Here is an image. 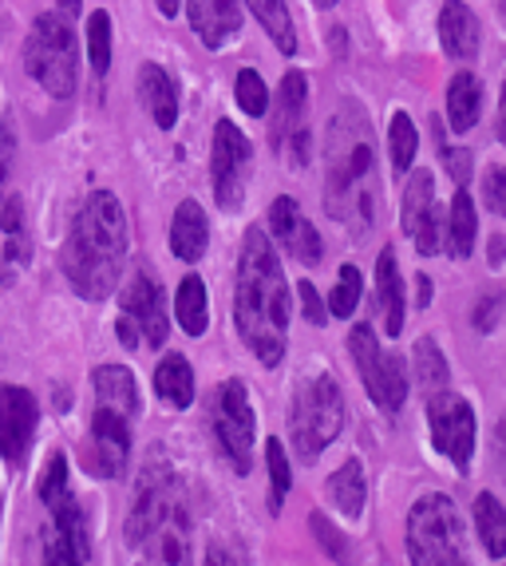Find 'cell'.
<instances>
[{"mask_svg": "<svg viewBox=\"0 0 506 566\" xmlns=\"http://www.w3.org/2000/svg\"><path fill=\"white\" fill-rule=\"evenodd\" d=\"M365 495H368L365 468H360V460H345L337 468V475L328 480V500L337 503L348 520H357L360 511H365Z\"/></svg>", "mask_w": 506, "mask_h": 566, "instance_id": "obj_29", "label": "cell"}, {"mask_svg": "<svg viewBox=\"0 0 506 566\" xmlns=\"http://www.w3.org/2000/svg\"><path fill=\"white\" fill-rule=\"evenodd\" d=\"M309 523H313V531L320 535V543H325L328 555L337 558V563H348V551H345V543H340V531L333 527V523H328L325 515H313Z\"/></svg>", "mask_w": 506, "mask_h": 566, "instance_id": "obj_41", "label": "cell"}, {"mask_svg": "<svg viewBox=\"0 0 506 566\" xmlns=\"http://www.w3.org/2000/svg\"><path fill=\"white\" fill-rule=\"evenodd\" d=\"M253 170V147L238 123L218 119L214 123V151H210V179H214V199L222 210L242 207L245 182H250Z\"/></svg>", "mask_w": 506, "mask_h": 566, "instance_id": "obj_12", "label": "cell"}, {"mask_svg": "<svg viewBox=\"0 0 506 566\" xmlns=\"http://www.w3.org/2000/svg\"><path fill=\"white\" fill-rule=\"evenodd\" d=\"M123 535L139 566H190V511L175 468L159 455L143 468Z\"/></svg>", "mask_w": 506, "mask_h": 566, "instance_id": "obj_4", "label": "cell"}, {"mask_svg": "<svg viewBox=\"0 0 506 566\" xmlns=\"http://www.w3.org/2000/svg\"><path fill=\"white\" fill-rule=\"evenodd\" d=\"M348 349H352V360H357L372 405L384 408V412H400L403 400H408V368H403V360L396 353L380 349L372 325H357L348 333Z\"/></svg>", "mask_w": 506, "mask_h": 566, "instance_id": "obj_8", "label": "cell"}, {"mask_svg": "<svg viewBox=\"0 0 506 566\" xmlns=\"http://www.w3.org/2000/svg\"><path fill=\"white\" fill-rule=\"evenodd\" d=\"M428 424H432V440L443 455H447L460 472L471 468V455H475L478 444V420H475V408L460 397V392H451V388H440L428 397Z\"/></svg>", "mask_w": 506, "mask_h": 566, "instance_id": "obj_11", "label": "cell"}, {"mask_svg": "<svg viewBox=\"0 0 506 566\" xmlns=\"http://www.w3.org/2000/svg\"><path fill=\"white\" fill-rule=\"evenodd\" d=\"M127 265V214L112 190H92L60 250V270L84 302H104Z\"/></svg>", "mask_w": 506, "mask_h": 566, "instance_id": "obj_3", "label": "cell"}, {"mask_svg": "<svg viewBox=\"0 0 506 566\" xmlns=\"http://www.w3.org/2000/svg\"><path fill=\"white\" fill-rule=\"evenodd\" d=\"M440 155H443V163H447V170L455 175V182H467V175H471V155L467 151H455V147H443L440 143Z\"/></svg>", "mask_w": 506, "mask_h": 566, "instance_id": "obj_44", "label": "cell"}, {"mask_svg": "<svg viewBox=\"0 0 506 566\" xmlns=\"http://www.w3.org/2000/svg\"><path fill=\"white\" fill-rule=\"evenodd\" d=\"M127 455H131V420L123 412L95 405L92 444H87V468H92V475L115 480V475H123V468H127Z\"/></svg>", "mask_w": 506, "mask_h": 566, "instance_id": "obj_14", "label": "cell"}, {"mask_svg": "<svg viewBox=\"0 0 506 566\" xmlns=\"http://www.w3.org/2000/svg\"><path fill=\"white\" fill-rule=\"evenodd\" d=\"M64 491H72V483H67V460L60 452H52L44 463V475H40V503L48 507V503L60 500Z\"/></svg>", "mask_w": 506, "mask_h": 566, "instance_id": "obj_38", "label": "cell"}, {"mask_svg": "<svg viewBox=\"0 0 506 566\" xmlns=\"http://www.w3.org/2000/svg\"><path fill=\"white\" fill-rule=\"evenodd\" d=\"M440 44L451 60H475L478 52V20L463 0H443L440 9Z\"/></svg>", "mask_w": 506, "mask_h": 566, "instance_id": "obj_21", "label": "cell"}, {"mask_svg": "<svg viewBox=\"0 0 506 566\" xmlns=\"http://www.w3.org/2000/svg\"><path fill=\"white\" fill-rule=\"evenodd\" d=\"M162 17H179V0H155Z\"/></svg>", "mask_w": 506, "mask_h": 566, "instance_id": "obj_48", "label": "cell"}, {"mask_svg": "<svg viewBox=\"0 0 506 566\" xmlns=\"http://www.w3.org/2000/svg\"><path fill=\"white\" fill-rule=\"evenodd\" d=\"M155 397L167 400L170 408H190L194 400V373H190L182 353H167L155 368Z\"/></svg>", "mask_w": 506, "mask_h": 566, "instance_id": "obj_26", "label": "cell"}, {"mask_svg": "<svg viewBox=\"0 0 506 566\" xmlns=\"http://www.w3.org/2000/svg\"><path fill=\"white\" fill-rule=\"evenodd\" d=\"M234 325L242 345L265 368L282 365L285 340H289V282L270 234L257 227L245 230L242 254H238Z\"/></svg>", "mask_w": 506, "mask_h": 566, "instance_id": "obj_1", "label": "cell"}, {"mask_svg": "<svg viewBox=\"0 0 506 566\" xmlns=\"http://www.w3.org/2000/svg\"><path fill=\"white\" fill-rule=\"evenodd\" d=\"M44 566H87V563L75 555L72 543H67L56 527H48L44 531Z\"/></svg>", "mask_w": 506, "mask_h": 566, "instance_id": "obj_39", "label": "cell"}, {"mask_svg": "<svg viewBox=\"0 0 506 566\" xmlns=\"http://www.w3.org/2000/svg\"><path fill=\"white\" fill-rule=\"evenodd\" d=\"M487 207L495 210V214H503L506 210V170L498 167H487Z\"/></svg>", "mask_w": 506, "mask_h": 566, "instance_id": "obj_42", "label": "cell"}, {"mask_svg": "<svg viewBox=\"0 0 506 566\" xmlns=\"http://www.w3.org/2000/svg\"><path fill=\"white\" fill-rule=\"evenodd\" d=\"M245 4L253 9L257 24H262V29L270 32L273 44L282 48L285 56H293V52H297V32H293L289 0H245Z\"/></svg>", "mask_w": 506, "mask_h": 566, "instance_id": "obj_30", "label": "cell"}, {"mask_svg": "<svg viewBox=\"0 0 506 566\" xmlns=\"http://www.w3.org/2000/svg\"><path fill=\"white\" fill-rule=\"evenodd\" d=\"M305 104H309V80L301 72H285L282 87H277V112H273V147L277 155L293 163V167H305L309 163V127L301 123L305 115Z\"/></svg>", "mask_w": 506, "mask_h": 566, "instance_id": "obj_13", "label": "cell"}, {"mask_svg": "<svg viewBox=\"0 0 506 566\" xmlns=\"http://www.w3.org/2000/svg\"><path fill=\"white\" fill-rule=\"evenodd\" d=\"M202 566H242V558L234 555V551L225 547L222 538H218V543H210V551H207V563Z\"/></svg>", "mask_w": 506, "mask_h": 566, "instance_id": "obj_45", "label": "cell"}, {"mask_svg": "<svg viewBox=\"0 0 506 566\" xmlns=\"http://www.w3.org/2000/svg\"><path fill=\"white\" fill-rule=\"evenodd\" d=\"M270 230H273V238H277V245H282L285 254L297 258L301 265H320L325 242H320L317 227L301 214V207L293 199H277L270 207Z\"/></svg>", "mask_w": 506, "mask_h": 566, "instance_id": "obj_17", "label": "cell"}, {"mask_svg": "<svg viewBox=\"0 0 506 566\" xmlns=\"http://www.w3.org/2000/svg\"><path fill=\"white\" fill-rule=\"evenodd\" d=\"M313 4H317V9H333V4H337V0H313Z\"/></svg>", "mask_w": 506, "mask_h": 566, "instance_id": "obj_50", "label": "cell"}, {"mask_svg": "<svg viewBox=\"0 0 506 566\" xmlns=\"http://www.w3.org/2000/svg\"><path fill=\"white\" fill-rule=\"evenodd\" d=\"M408 555L412 566H471L460 507L443 491L423 495L408 515Z\"/></svg>", "mask_w": 506, "mask_h": 566, "instance_id": "obj_5", "label": "cell"}, {"mask_svg": "<svg viewBox=\"0 0 506 566\" xmlns=\"http://www.w3.org/2000/svg\"><path fill=\"white\" fill-rule=\"evenodd\" d=\"M80 4H84V0H60V9H64V17H75V12H80Z\"/></svg>", "mask_w": 506, "mask_h": 566, "instance_id": "obj_49", "label": "cell"}, {"mask_svg": "<svg viewBox=\"0 0 506 566\" xmlns=\"http://www.w3.org/2000/svg\"><path fill=\"white\" fill-rule=\"evenodd\" d=\"M190 29L207 48H225L242 32V4L238 0H190Z\"/></svg>", "mask_w": 506, "mask_h": 566, "instance_id": "obj_18", "label": "cell"}, {"mask_svg": "<svg viewBox=\"0 0 506 566\" xmlns=\"http://www.w3.org/2000/svg\"><path fill=\"white\" fill-rule=\"evenodd\" d=\"M87 56H92L95 72L107 76V67H112V17L104 9L87 17Z\"/></svg>", "mask_w": 506, "mask_h": 566, "instance_id": "obj_35", "label": "cell"}, {"mask_svg": "<svg viewBox=\"0 0 506 566\" xmlns=\"http://www.w3.org/2000/svg\"><path fill=\"white\" fill-rule=\"evenodd\" d=\"M92 388H95V405L112 408V412H123L127 420L139 416V388H135L131 368H119V365L95 368Z\"/></svg>", "mask_w": 506, "mask_h": 566, "instance_id": "obj_23", "label": "cell"}, {"mask_svg": "<svg viewBox=\"0 0 506 566\" xmlns=\"http://www.w3.org/2000/svg\"><path fill=\"white\" fill-rule=\"evenodd\" d=\"M0 230H4V250H0V285H12L17 274L32 262V238L24 234V202L9 199L0 210Z\"/></svg>", "mask_w": 506, "mask_h": 566, "instance_id": "obj_20", "label": "cell"}, {"mask_svg": "<svg viewBox=\"0 0 506 566\" xmlns=\"http://www.w3.org/2000/svg\"><path fill=\"white\" fill-rule=\"evenodd\" d=\"M412 365H415V380H420V388L428 392V397H432V392H440V388H447L451 368H447V360H443V353L435 349L432 337L415 340Z\"/></svg>", "mask_w": 506, "mask_h": 566, "instance_id": "obj_33", "label": "cell"}, {"mask_svg": "<svg viewBox=\"0 0 506 566\" xmlns=\"http://www.w3.org/2000/svg\"><path fill=\"white\" fill-rule=\"evenodd\" d=\"M210 245V227H207V210L198 207L194 199L179 202L175 210V222H170V254L179 262H198Z\"/></svg>", "mask_w": 506, "mask_h": 566, "instance_id": "obj_22", "label": "cell"}, {"mask_svg": "<svg viewBox=\"0 0 506 566\" xmlns=\"http://www.w3.org/2000/svg\"><path fill=\"white\" fill-rule=\"evenodd\" d=\"M214 440L218 452L230 460L238 475H250L253 468V432H257V416L250 408V397H245L242 380H222L214 392Z\"/></svg>", "mask_w": 506, "mask_h": 566, "instance_id": "obj_9", "label": "cell"}, {"mask_svg": "<svg viewBox=\"0 0 506 566\" xmlns=\"http://www.w3.org/2000/svg\"><path fill=\"white\" fill-rule=\"evenodd\" d=\"M265 468H270V511L277 515L293 488V472H289V460H285L282 440H265Z\"/></svg>", "mask_w": 506, "mask_h": 566, "instance_id": "obj_34", "label": "cell"}, {"mask_svg": "<svg viewBox=\"0 0 506 566\" xmlns=\"http://www.w3.org/2000/svg\"><path fill=\"white\" fill-rule=\"evenodd\" d=\"M495 310H498V297H491V302L478 310V329H491V325H495Z\"/></svg>", "mask_w": 506, "mask_h": 566, "instance_id": "obj_46", "label": "cell"}, {"mask_svg": "<svg viewBox=\"0 0 506 566\" xmlns=\"http://www.w3.org/2000/svg\"><path fill=\"white\" fill-rule=\"evenodd\" d=\"M403 313H408V293H403L400 265H396L392 250H380V262H376V317H384L388 337L403 333Z\"/></svg>", "mask_w": 506, "mask_h": 566, "instance_id": "obj_19", "label": "cell"}, {"mask_svg": "<svg viewBox=\"0 0 506 566\" xmlns=\"http://www.w3.org/2000/svg\"><path fill=\"white\" fill-rule=\"evenodd\" d=\"M478 115H483V84H478L471 72L451 76V84H447V123H451V132L467 135L471 127L478 123Z\"/></svg>", "mask_w": 506, "mask_h": 566, "instance_id": "obj_25", "label": "cell"}, {"mask_svg": "<svg viewBox=\"0 0 506 566\" xmlns=\"http://www.w3.org/2000/svg\"><path fill=\"white\" fill-rule=\"evenodd\" d=\"M12 159H17V135H12L9 123H0V190H4V182H9Z\"/></svg>", "mask_w": 506, "mask_h": 566, "instance_id": "obj_43", "label": "cell"}, {"mask_svg": "<svg viewBox=\"0 0 506 566\" xmlns=\"http://www.w3.org/2000/svg\"><path fill=\"white\" fill-rule=\"evenodd\" d=\"M475 531H478V538H483V547H487L491 558L506 555V511L491 491H483V495L475 500Z\"/></svg>", "mask_w": 506, "mask_h": 566, "instance_id": "obj_31", "label": "cell"}, {"mask_svg": "<svg viewBox=\"0 0 506 566\" xmlns=\"http://www.w3.org/2000/svg\"><path fill=\"white\" fill-rule=\"evenodd\" d=\"M119 340L127 349H159L167 345V302H162V290L150 282V274H135L131 285L123 290V313H119V325H115Z\"/></svg>", "mask_w": 506, "mask_h": 566, "instance_id": "obj_10", "label": "cell"}, {"mask_svg": "<svg viewBox=\"0 0 506 566\" xmlns=\"http://www.w3.org/2000/svg\"><path fill=\"white\" fill-rule=\"evenodd\" d=\"M415 285H420V293H415V305L432 302V277H415Z\"/></svg>", "mask_w": 506, "mask_h": 566, "instance_id": "obj_47", "label": "cell"}, {"mask_svg": "<svg viewBox=\"0 0 506 566\" xmlns=\"http://www.w3.org/2000/svg\"><path fill=\"white\" fill-rule=\"evenodd\" d=\"M36 424H40V408L29 388L0 385V455H4L12 468H20L24 455H29Z\"/></svg>", "mask_w": 506, "mask_h": 566, "instance_id": "obj_15", "label": "cell"}, {"mask_svg": "<svg viewBox=\"0 0 506 566\" xmlns=\"http://www.w3.org/2000/svg\"><path fill=\"white\" fill-rule=\"evenodd\" d=\"M24 72L44 87L48 95L67 99L80 84V48L67 17L44 12L32 20V32L24 40Z\"/></svg>", "mask_w": 506, "mask_h": 566, "instance_id": "obj_7", "label": "cell"}, {"mask_svg": "<svg viewBox=\"0 0 506 566\" xmlns=\"http://www.w3.org/2000/svg\"><path fill=\"white\" fill-rule=\"evenodd\" d=\"M175 317H179L182 333L187 337H202L210 325V305H207V282L198 274L182 277L179 282V297H175Z\"/></svg>", "mask_w": 506, "mask_h": 566, "instance_id": "obj_28", "label": "cell"}, {"mask_svg": "<svg viewBox=\"0 0 506 566\" xmlns=\"http://www.w3.org/2000/svg\"><path fill=\"white\" fill-rule=\"evenodd\" d=\"M403 234L412 238L420 254L440 250V207H435V179L432 170H412V179L403 187Z\"/></svg>", "mask_w": 506, "mask_h": 566, "instance_id": "obj_16", "label": "cell"}, {"mask_svg": "<svg viewBox=\"0 0 506 566\" xmlns=\"http://www.w3.org/2000/svg\"><path fill=\"white\" fill-rule=\"evenodd\" d=\"M297 293H301V310H305V322L309 325H325L328 322V310L320 302V293L313 282H297Z\"/></svg>", "mask_w": 506, "mask_h": 566, "instance_id": "obj_40", "label": "cell"}, {"mask_svg": "<svg viewBox=\"0 0 506 566\" xmlns=\"http://www.w3.org/2000/svg\"><path fill=\"white\" fill-rule=\"evenodd\" d=\"M325 207L340 227L368 234L380 214V175L368 115L357 104L340 107L325 135Z\"/></svg>", "mask_w": 506, "mask_h": 566, "instance_id": "obj_2", "label": "cell"}, {"mask_svg": "<svg viewBox=\"0 0 506 566\" xmlns=\"http://www.w3.org/2000/svg\"><path fill=\"white\" fill-rule=\"evenodd\" d=\"M340 428H345V397H340L337 380L328 373L301 380L289 412V444L297 460L317 463L325 448L340 436Z\"/></svg>", "mask_w": 506, "mask_h": 566, "instance_id": "obj_6", "label": "cell"}, {"mask_svg": "<svg viewBox=\"0 0 506 566\" xmlns=\"http://www.w3.org/2000/svg\"><path fill=\"white\" fill-rule=\"evenodd\" d=\"M234 92H238V107H242L245 115H265L270 112V92H265V80L253 72V67H245V72H238V84H234Z\"/></svg>", "mask_w": 506, "mask_h": 566, "instance_id": "obj_37", "label": "cell"}, {"mask_svg": "<svg viewBox=\"0 0 506 566\" xmlns=\"http://www.w3.org/2000/svg\"><path fill=\"white\" fill-rule=\"evenodd\" d=\"M475 238H478V218H475V202H471L467 190H455L451 199V218H447V254L455 262L475 254Z\"/></svg>", "mask_w": 506, "mask_h": 566, "instance_id": "obj_27", "label": "cell"}, {"mask_svg": "<svg viewBox=\"0 0 506 566\" xmlns=\"http://www.w3.org/2000/svg\"><path fill=\"white\" fill-rule=\"evenodd\" d=\"M139 95H143V107H147L150 119H155V127L170 132L175 119H179V95H175V84H170V76L159 64L139 67Z\"/></svg>", "mask_w": 506, "mask_h": 566, "instance_id": "obj_24", "label": "cell"}, {"mask_svg": "<svg viewBox=\"0 0 506 566\" xmlns=\"http://www.w3.org/2000/svg\"><path fill=\"white\" fill-rule=\"evenodd\" d=\"M360 290H365V277H360L357 265H340L337 290L328 297V313H333V317H352L360 305Z\"/></svg>", "mask_w": 506, "mask_h": 566, "instance_id": "obj_36", "label": "cell"}, {"mask_svg": "<svg viewBox=\"0 0 506 566\" xmlns=\"http://www.w3.org/2000/svg\"><path fill=\"white\" fill-rule=\"evenodd\" d=\"M420 151V132L408 112H396L392 123H388V155H392V170L396 175H408L412 170V159Z\"/></svg>", "mask_w": 506, "mask_h": 566, "instance_id": "obj_32", "label": "cell"}]
</instances>
